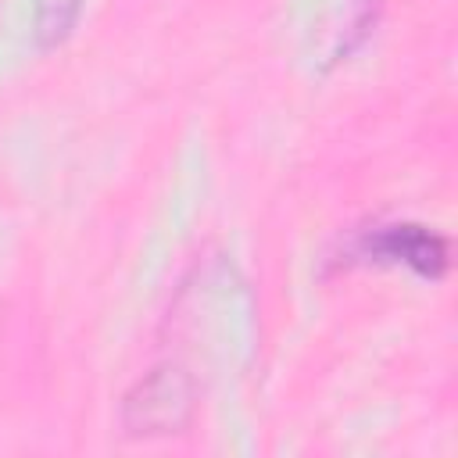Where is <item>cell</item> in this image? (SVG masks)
Returning a JSON list of instances; mask_svg holds the SVG:
<instances>
[{"instance_id": "obj_1", "label": "cell", "mask_w": 458, "mask_h": 458, "mask_svg": "<svg viewBox=\"0 0 458 458\" xmlns=\"http://www.w3.org/2000/svg\"><path fill=\"white\" fill-rule=\"evenodd\" d=\"M193 404L190 379L179 369H154L136 390L125 397V426L129 433H175L186 426Z\"/></svg>"}, {"instance_id": "obj_2", "label": "cell", "mask_w": 458, "mask_h": 458, "mask_svg": "<svg viewBox=\"0 0 458 458\" xmlns=\"http://www.w3.org/2000/svg\"><path fill=\"white\" fill-rule=\"evenodd\" d=\"M369 250L394 258V261H404L415 272L433 276V279L447 268V243L437 233H429L426 225H390L369 240Z\"/></svg>"}, {"instance_id": "obj_3", "label": "cell", "mask_w": 458, "mask_h": 458, "mask_svg": "<svg viewBox=\"0 0 458 458\" xmlns=\"http://www.w3.org/2000/svg\"><path fill=\"white\" fill-rule=\"evenodd\" d=\"M79 7H82V0H39L36 4V36H39V43L43 47L61 43L75 25Z\"/></svg>"}]
</instances>
